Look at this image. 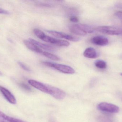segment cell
Segmentation results:
<instances>
[{
  "mask_svg": "<svg viewBox=\"0 0 122 122\" xmlns=\"http://www.w3.org/2000/svg\"><path fill=\"white\" fill-rule=\"evenodd\" d=\"M42 63L44 65L46 66L53 68L64 74H74L75 72V71L73 68L69 66L64 64L52 63L48 61H43Z\"/></svg>",
  "mask_w": 122,
  "mask_h": 122,
  "instance_id": "obj_1",
  "label": "cell"
},
{
  "mask_svg": "<svg viewBox=\"0 0 122 122\" xmlns=\"http://www.w3.org/2000/svg\"><path fill=\"white\" fill-rule=\"evenodd\" d=\"M95 30L104 34L109 35H119L122 34V29L115 26H101L95 28Z\"/></svg>",
  "mask_w": 122,
  "mask_h": 122,
  "instance_id": "obj_2",
  "label": "cell"
},
{
  "mask_svg": "<svg viewBox=\"0 0 122 122\" xmlns=\"http://www.w3.org/2000/svg\"><path fill=\"white\" fill-rule=\"evenodd\" d=\"M99 110L109 113H117L119 111V107L115 105L106 102L100 103L97 106Z\"/></svg>",
  "mask_w": 122,
  "mask_h": 122,
  "instance_id": "obj_3",
  "label": "cell"
},
{
  "mask_svg": "<svg viewBox=\"0 0 122 122\" xmlns=\"http://www.w3.org/2000/svg\"><path fill=\"white\" fill-rule=\"evenodd\" d=\"M48 94L51 95L56 99L62 100L66 97V93L57 87L48 85Z\"/></svg>",
  "mask_w": 122,
  "mask_h": 122,
  "instance_id": "obj_4",
  "label": "cell"
},
{
  "mask_svg": "<svg viewBox=\"0 0 122 122\" xmlns=\"http://www.w3.org/2000/svg\"><path fill=\"white\" fill-rule=\"evenodd\" d=\"M47 31L50 34L55 37L62 38L73 42H77L79 40V38L78 37L62 32L52 30H47Z\"/></svg>",
  "mask_w": 122,
  "mask_h": 122,
  "instance_id": "obj_5",
  "label": "cell"
},
{
  "mask_svg": "<svg viewBox=\"0 0 122 122\" xmlns=\"http://www.w3.org/2000/svg\"><path fill=\"white\" fill-rule=\"evenodd\" d=\"M41 40L46 42L51 43L61 47H67L70 45V43L67 41L58 39L51 37L45 34Z\"/></svg>",
  "mask_w": 122,
  "mask_h": 122,
  "instance_id": "obj_6",
  "label": "cell"
},
{
  "mask_svg": "<svg viewBox=\"0 0 122 122\" xmlns=\"http://www.w3.org/2000/svg\"><path fill=\"white\" fill-rule=\"evenodd\" d=\"M0 91L5 99L9 103L13 104H15L16 103V100L13 95L7 89L2 86H0Z\"/></svg>",
  "mask_w": 122,
  "mask_h": 122,
  "instance_id": "obj_7",
  "label": "cell"
},
{
  "mask_svg": "<svg viewBox=\"0 0 122 122\" xmlns=\"http://www.w3.org/2000/svg\"><path fill=\"white\" fill-rule=\"evenodd\" d=\"M91 42L92 43L97 46H107L109 43L108 39L102 36H97L92 38Z\"/></svg>",
  "mask_w": 122,
  "mask_h": 122,
  "instance_id": "obj_8",
  "label": "cell"
},
{
  "mask_svg": "<svg viewBox=\"0 0 122 122\" xmlns=\"http://www.w3.org/2000/svg\"><path fill=\"white\" fill-rule=\"evenodd\" d=\"M28 83L32 86L43 92L47 94V85L36 80H30Z\"/></svg>",
  "mask_w": 122,
  "mask_h": 122,
  "instance_id": "obj_9",
  "label": "cell"
},
{
  "mask_svg": "<svg viewBox=\"0 0 122 122\" xmlns=\"http://www.w3.org/2000/svg\"><path fill=\"white\" fill-rule=\"evenodd\" d=\"M24 43L26 46L30 50L32 51L39 53H43V51L40 48L37 46L36 44L31 42L29 40H25L24 41Z\"/></svg>",
  "mask_w": 122,
  "mask_h": 122,
  "instance_id": "obj_10",
  "label": "cell"
},
{
  "mask_svg": "<svg viewBox=\"0 0 122 122\" xmlns=\"http://www.w3.org/2000/svg\"><path fill=\"white\" fill-rule=\"evenodd\" d=\"M69 29L72 33L79 36H85L87 34L79 27L78 26L77 24L70 25L69 27Z\"/></svg>",
  "mask_w": 122,
  "mask_h": 122,
  "instance_id": "obj_11",
  "label": "cell"
},
{
  "mask_svg": "<svg viewBox=\"0 0 122 122\" xmlns=\"http://www.w3.org/2000/svg\"><path fill=\"white\" fill-rule=\"evenodd\" d=\"M84 56L86 58L94 59L98 57V54L94 48L92 47H89L85 50Z\"/></svg>",
  "mask_w": 122,
  "mask_h": 122,
  "instance_id": "obj_12",
  "label": "cell"
},
{
  "mask_svg": "<svg viewBox=\"0 0 122 122\" xmlns=\"http://www.w3.org/2000/svg\"><path fill=\"white\" fill-rule=\"evenodd\" d=\"M29 40L32 43H33L34 44L38 47H39L47 51H55V48L53 47L49 46L47 44H45L43 43H41L39 42L38 41L33 39L30 38L29 39Z\"/></svg>",
  "mask_w": 122,
  "mask_h": 122,
  "instance_id": "obj_13",
  "label": "cell"
},
{
  "mask_svg": "<svg viewBox=\"0 0 122 122\" xmlns=\"http://www.w3.org/2000/svg\"><path fill=\"white\" fill-rule=\"evenodd\" d=\"M0 122H24L21 120L11 117L0 111Z\"/></svg>",
  "mask_w": 122,
  "mask_h": 122,
  "instance_id": "obj_14",
  "label": "cell"
},
{
  "mask_svg": "<svg viewBox=\"0 0 122 122\" xmlns=\"http://www.w3.org/2000/svg\"><path fill=\"white\" fill-rule=\"evenodd\" d=\"M99 122H117L116 119L112 115L110 114H104L98 118Z\"/></svg>",
  "mask_w": 122,
  "mask_h": 122,
  "instance_id": "obj_15",
  "label": "cell"
},
{
  "mask_svg": "<svg viewBox=\"0 0 122 122\" xmlns=\"http://www.w3.org/2000/svg\"><path fill=\"white\" fill-rule=\"evenodd\" d=\"M77 25L87 33H92L94 32L95 29L89 25L84 24H77Z\"/></svg>",
  "mask_w": 122,
  "mask_h": 122,
  "instance_id": "obj_16",
  "label": "cell"
},
{
  "mask_svg": "<svg viewBox=\"0 0 122 122\" xmlns=\"http://www.w3.org/2000/svg\"><path fill=\"white\" fill-rule=\"evenodd\" d=\"M95 65L97 68L100 69H105L107 68V63L104 60H97L95 62Z\"/></svg>",
  "mask_w": 122,
  "mask_h": 122,
  "instance_id": "obj_17",
  "label": "cell"
},
{
  "mask_svg": "<svg viewBox=\"0 0 122 122\" xmlns=\"http://www.w3.org/2000/svg\"><path fill=\"white\" fill-rule=\"evenodd\" d=\"M42 54L44 56L51 60H55V61H59L60 60V58L58 57L49 52L43 51Z\"/></svg>",
  "mask_w": 122,
  "mask_h": 122,
  "instance_id": "obj_18",
  "label": "cell"
},
{
  "mask_svg": "<svg viewBox=\"0 0 122 122\" xmlns=\"http://www.w3.org/2000/svg\"><path fill=\"white\" fill-rule=\"evenodd\" d=\"M34 33L35 35L39 38L42 39L43 37L45 36V34L43 32L38 29H35L33 30Z\"/></svg>",
  "mask_w": 122,
  "mask_h": 122,
  "instance_id": "obj_19",
  "label": "cell"
},
{
  "mask_svg": "<svg viewBox=\"0 0 122 122\" xmlns=\"http://www.w3.org/2000/svg\"><path fill=\"white\" fill-rule=\"evenodd\" d=\"M18 64L19 66L24 70L26 71H30L31 70L30 69L28 66H27L25 64L20 61L18 62Z\"/></svg>",
  "mask_w": 122,
  "mask_h": 122,
  "instance_id": "obj_20",
  "label": "cell"
},
{
  "mask_svg": "<svg viewBox=\"0 0 122 122\" xmlns=\"http://www.w3.org/2000/svg\"><path fill=\"white\" fill-rule=\"evenodd\" d=\"M19 85L21 87H22L26 91H31V89L30 87L24 83H21V84H20Z\"/></svg>",
  "mask_w": 122,
  "mask_h": 122,
  "instance_id": "obj_21",
  "label": "cell"
},
{
  "mask_svg": "<svg viewBox=\"0 0 122 122\" xmlns=\"http://www.w3.org/2000/svg\"><path fill=\"white\" fill-rule=\"evenodd\" d=\"M70 21L74 23H77L79 21V18L76 16H72L70 18Z\"/></svg>",
  "mask_w": 122,
  "mask_h": 122,
  "instance_id": "obj_22",
  "label": "cell"
},
{
  "mask_svg": "<svg viewBox=\"0 0 122 122\" xmlns=\"http://www.w3.org/2000/svg\"><path fill=\"white\" fill-rule=\"evenodd\" d=\"M115 16L117 17L119 19L122 21V11H118L116 12L115 14Z\"/></svg>",
  "mask_w": 122,
  "mask_h": 122,
  "instance_id": "obj_23",
  "label": "cell"
},
{
  "mask_svg": "<svg viewBox=\"0 0 122 122\" xmlns=\"http://www.w3.org/2000/svg\"><path fill=\"white\" fill-rule=\"evenodd\" d=\"M0 14H9L10 12L6 10H4L3 9L0 8Z\"/></svg>",
  "mask_w": 122,
  "mask_h": 122,
  "instance_id": "obj_24",
  "label": "cell"
},
{
  "mask_svg": "<svg viewBox=\"0 0 122 122\" xmlns=\"http://www.w3.org/2000/svg\"><path fill=\"white\" fill-rule=\"evenodd\" d=\"M38 5L40 6H43V7L45 6V7H51V5L50 4L46 3H40Z\"/></svg>",
  "mask_w": 122,
  "mask_h": 122,
  "instance_id": "obj_25",
  "label": "cell"
},
{
  "mask_svg": "<svg viewBox=\"0 0 122 122\" xmlns=\"http://www.w3.org/2000/svg\"><path fill=\"white\" fill-rule=\"evenodd\" d=\"M115 6L119 8L122 9V4L117 3L116 4Z\"/></svg>",
  "mask_w": 122,
  "mask_h": 122,
  "instance_id": "obj_26",
  "label": "cell"
},
{
  "mask_svg": "<svg viewBox=\"0 0 122 122\" xmlns=\"http://www.w3.org/2000/svg\"><path fill=\"white\" fill-rule=\"evenodd\" d=\"M3 75V74L0 71V76H2Z\"/></svg>",
  "mask_w": 122,
  "mask_h": 122,
  "instance_id": "obj_27",
  "label": "cell"
},
{
  "mask_svg": "<svg viewBox=\"0 0 122 122\" xmlns=\"http://www.w3.org/2000/svg\"><path fill=\"white\" fill-rule=\"evenodd\" d=\"M120 98H121V99L122 100V94H121L120 95Z\"/></svg>",
  "mask_w": 122,
  "mask_h": 122,
  "instance_id": "obj_28",
  "label": "cell"
},
{
  "mask_svg": "<svg viewBox=\"0 0 122 122\" xmlns=\"http://www.w3.org/2000/svg\"><path fill=\"white\" fill-rule=\"evenodd\" d=\"M120 75L122 76V73H121V74H120Z\"/></svg>",
  "mask_w": 122,
  "mask_h": 122,
  "instance_id": "obj_29",
  "label": "cell"
},
{
  "mask_svg": "<svg viewBox=\"0 0 122 122\" xmlns=\"http://www.w3.org/2000/svg\"><path fill=\"white\" fill-rule=\"evenodd\" d=\"M121 57H122V56H121Z\"/></svg>",
  "mask_w": 122,
  "mask_h": 122,
  "instance_id": "obj_30",
  "label": "cell"
}]
</instances>
